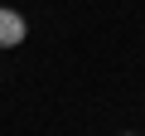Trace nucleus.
<instances>
[{"mask_svg":"<svg viewBox=\"0 0 145 136\" xmlns=\"http://www.w3.org/2000/svg\"><path fill=\"white\" fill-rule=\"evenodd\" d=\"M24 34H29L24 15H20V10H10V5H0V49H20V44H24Z\"/></svg>","mask_w":145,"mask_h":136,"instance_id":"f257e3e1","label":"nucleus"},{"mask_svg":"<svg viewBox=\"0 0 145 136\" xmlns=\"http://www.w3.org/2000/svg\"><path fill=\"white\" fill-rule=\"evenodd\" d=\"M126 136H135V131H126Z\"/></svg>","mask_w":145,"mask_h":136,"instance_id":"f03ea898","label":"nucleus"}]
</instances>
